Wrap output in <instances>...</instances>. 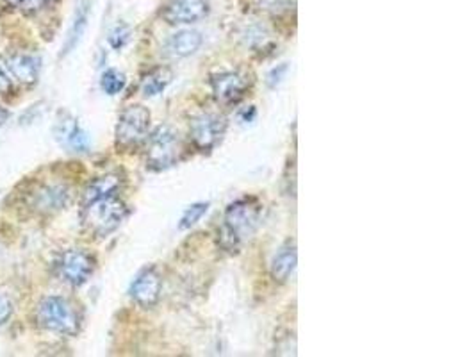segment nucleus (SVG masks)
<instances>
[{
	"label": "nucleus",
	"mask_w": 476,
	"mask_h": 357,
	"mask_svg": "<svg viewBox=\"0 0 476 357\" xmlns=\"http://www.w3.org/2000/svg\"><path fill=\"white\" fill-rule=\"evenodd\" d=\"M161 277L156 268L143 270L131 284L129 295L141 307H152L161 296Z\"/></svg>",
	"instance_id": "f8f14e48"
},
{
	"label": "nucleus",
	"mask_w": 476,
	"mask_h": 357,
	"mask_svg": "<svg viewBox=\"0 0 476 357\" xmlns=\"http://www.w3.org/2000/svg\"><path fill=\"white\" fill-rule=\"evenodd\" d=\"M56 138L65 145L70 152L85 154L90 150V138L88 133L79 126V122L72 117H67L58 122Z\"/></svg>",
	"instance_id": "ddd939ff"
},
{
	"label": "nucleus",
	"mask_w": 476,
	"mask_h": 357,
	"mask_svg": "<svg viewBox=\"0 0 476 357\" xmlns=\"http://www.w3.org/2000/svg\"><path fill=\"white\" fill-rule=\"evenodd\" d=\"M15 81L8 74L3 61H0V95H12L15 92Z\"/></svg>",
	"instance_id": "b1692460"
},
{
	"label": "nucleus",
	"mask_w": 476,
	"mask_h": 357,
	"mask_svg": "<svg viewBox=\"0 0 476 357\" xmlns=\"http://www.w3.org/2000/svg\"><path fill=\"white\" fill-rule=\"evenodd\" d=\"M36 321L42 329L65 336H76L81 329V316L76 305L65 296H45L40 300Z\"/></svg>",
	"instance_id": "7ed1b4c3"
},
{
	"label": "nucleus",
	"mask_w": 476,
	"mask_h": 357,
	"mask_svg": "<svg viewBox=\"0 0 476 357\" xmlns=\"http://www.w3.org/2000/svg\"><path fill=\"white\" fill-rule=\"evenodd\" d=\"M131 40V29L125 24H120L113 29V33L109 35V44L113 49L120 51L127 45V42Z\"/></svg>",
	"instance_id": "5701e85b"
},
{
	"label": "nucleus",
	"mask_w": 476,
	"mask_h": 357,
	"mask_svg": "<svg viewBox=\"0 0 476 357\" xmlns=\"http://www.w3.org/2000/svg\"><path fill=\"white\" fill-rule=\"evenodd\" d=\"M122 188V177L118 174H106L102 177H97L95 181H92L88 184V188L85 190L83 195V204L93 202L97 199H104V197H111V195H118Z\"/></svg>",
	"instance_id": "2eb2a0df"
},
{
	"label": "nucleus",
	"mask_w": 476,
	"mask_h": 357,
	"mask_svg": "<svg viewBox=\"0 0 476 357\" xmlns=\"http://www.w3.org/2000/svg\"><path fill=\"white\" fill-rule=\"evenodd\" d=\"M72 199L65 184H44L31 191L29 207L40 215H51L65 209Z\"/></svg>",
	"instance_id": "6e6552de"
},
{
	"label": "nucleus",
	"mask_w": 476,
	"mask_h": 357,
	"mask_svg": "<svg viewBox=\"0 0 476 357\" xmlns=\"http://www.w3.org/2000/svg\"><path fill=\"white\" fill-rule=\"evenodd\" d=\"M54 270L60 280L72 288H79L86 284L93 275L95 259L83 248H67L56 257Z\"/></svg>",
	"instance_id": "423d86ee"
},
{
	"label": "nucleus",
	"mask_w": 476,
	"mask_h": 357,
	"mask_svg": "<svg viewBox=\"0 0 476 357\" xmlns=\"http://www.w3.org/2000/svg\"><path fill=\"white\" fill-rule=\"evenodd\" d=\"M172 79H173V74L168 69L152 70L149 76H145L141 83V92L145 97H156L166 90Z\"/></svg>",
	"instance_id": "f3484780"
},
{
	"label": "nucleus",
	"mask_w": 476,
	"mask_h": 357,
	"mask_svg": "<svg viewBox=\"0 0 476 357\" xmlns=\"http://www.w3.org/2000/svg\"><path fill=\"white\" fill-rule=\"evenodd\" d=\"M150 111L143 106H129L122 111L117 126V147L124 150L136 149L149 138Z\"/></svg>",
	"instance_id": "20e7f679"
},
{
	"label": "nucleus",
	"mask_w": 476,
	"mask_h": 357,
	"mask_svg": "<svg viewBox=\"0 0 476 357\" xmlns=\"http://www.w3.org/2000/svg\"><path fill=\"white\" fill-rule=\"evenodd\" d=\"M261 216L262 206L255 199H239L230 204L220 231V245L229 252H238V248L257 232Z\"/></svg>",
	"instance_id": "f257e3e1"
},
{
	"label": "nucleus",
	"mask_w": 476,
	"mask_h": 357,
	"mask_svg": "<svg viewBox=\"0 0 476 357\" xmlns=\"http://www.w3.org/2000/svg\"><path fill=\"white\" fill-rule=\"evenodd\" d=\"M209 10V0H170L161 15L170 26H186L204 20Z\"/></svg>",
	"instance_id": "0eeeda50"
},
{
	"label": "nucleus",
	"mask_w": 476,
	"mask_h": 357,
	"mask_svg": "<svg viewBox=\"0 0 476 357\" xmlns=\"http://www.w3.org/2000/svg\"><path fill=\"white\" fill-rule=\"evenodd\" d=\"M202 42L204 38L198 31H179L168 40L166 51L175 58H188L202 47Z\"/></svg>",
	"instance_id": "dca6fc26"
},
{
	"label": "nucleus",
	"mask_w": 476,
	"mask_h": 357,
	"mask_svg": "<svg viewBox=\"0 0 476 357\" xmlns=\"http://www.w3.org/2000/svg\"><path fill=\"white\" fill-rule=\"evenodd\" d=\"M213 95L220 104H236L248 92V79L238 72H222L211 77Z\"/></svg>",
	"instance_id": "9b49d317"
},
{
	"label": "nucleus",
	"mask_w": 476,
	"mask_h": 357,
	"mask_svg": "<svg viewBox=\"0 0 476 357\" xmlns=\"http://www.w3.org/2000/svg\"><path fill=\"white\" fill-rule=\"evenodd\" d=\"M293 6L291 0H257V8L268 15H282Z\"/></svg>",
	"instance_id": "4be33fe9"
},
{
	"label": "nucleus",
	"mask_w": 476,
	"mask_h": 357,
	"mask_svg": "<svg viewBox=\"0 0 476 357\" xmlns=\"http://www.w3.org/2000/svg\"><path fill=\"white\" fill-rule=\"evenodd\" d=\"M3 65L6 67L8 74L12 76V79L15 81V85H22V86H33L38 83L40 77V60L33 54H24V53H13L8 56L0 58Z\"/></svg>",
	"instance_id": "1a4fd4ad"
},
{
	"label": "nucleus",
	"mask_w": 476,
	"mask_h": 357,
	"mask_svg": "<svg viewBox=\"0 0 476 357\" xmlns=\"http://www.w3.org/2000/svg\"><path fill=\"white\" fill-rule=\"evenodd\" d=\"M88 17H90V6H88V3L85 0V3L79 4V8L76 12V19H74L70 35H69L67 44H65V54H69L70 51H74L76 45L79 44V40L83 38V35L86 31V26H88Z\"/></svg>",
	"instance_id": "a211bd4d"
},
{
	"label": "nucleus",
	"mask_w": 476,
	"mask_h": 357,
	"mask_svg": "<svg viewBox=\"0 0 476 357\" xmlns=\"http://www.w3.org/2000/svg\"><path fill=\"white\" fill-rule=\"evenodd\" d=\"M179 136L168 126L157 127L147 142V166L154 172L172 168L179 161Z\"/></svg>",
	"instance_id": "39448f33"
},
{
	"label": "nucleus",
	"mask_w": 476,
	"mask_h": 357,
	"mask_svg": "<svg viewBox=\"0 0 476 357\" xmlns=\"http://www.w3.org/2000/svg\"><path fill=\"white\" fill-rule=\"evenodd\" d=\"M8 4L24 15H36L52 6L54 0H8Z\"/></svg>",
	"instance_id": "aec40b11"
},
{
	"label": "nucleus",
	"mask_w": 476,
	"mask_h": 357,
	"mask_svg": "<svg viewBox=\"0 0 476 357\" xmlns=\"http://www.w3.org/2000/svg\"><path fill=\"white\" fill-rule=\"evenodd\" d=\"M227 120L218 115H202L191 124V140L200 150H211L225 134Z\"/></svg>",
	"instance_id": "9d476101"
},
{
	"label": "nucleus",
	"mask_w": 476,
	"mask_h": 357,
	"mask_svg": "<svg viewBox=\"0 0 476 357\" xmlns=\"http://www.w3.org/2000/svg\"><path fill=\"white\" fill-rule=\"evenodd\" d=\"M127 213V206L118 195L97 199L93 202L85 204L83 225L90 234L97 238H106L122 225Z\"/></svg>",
	"instance_id": "f03ea898"
},
{
	"label": "nucleus",
	"mask_w": 476,
	"mask_h": 357,
	"mask_svg": "<svg viewBox=\"0 0 476 357\" xmlns=\"http://www.w3.org/2000/svg\"><path fill=\"white\" fill-rule=\"evenodd\" d=\"M8 118H10V111L6 108L0 106V127H3L8 122Z\"/></svg>",
	"instance_id": "a878e982"
},
{
	"label": "nucleus",
	"mask_w": 476,
	"mask_h": 357,
	"mask_svg": "<svg viewBox=\"0 0 476 357\" xmlns=\"http://www.w3.org/2000/svg\"><path fill=\"white\" fill-rule=\"evenodd\" d=\"M298 254H296V245L294 241H287L286 245L280 247V250L275 254L271 261V277L277 282H287L296 268Z\"/></svg>",
	"instance_id": "4468645a"
},
{
	"label": "nucleus",
	"mask_w": 476,
	"mask_h": 357,
	"mask_svg": "<svg viewBox=\"0 0 476 357\" xmlns=\"http://www.w3.org/2000/svg\"><path fill=\"white\" fill-rule=\"evenodd\" d=\"M209 211V204L207 202H198V204H193L186 209V213L182 215L181 218V223L179 227L181 229H190L193 225H197L200 222V218Z\"/></svg>",
	"instance_id": "412c9836"
},
{
	"label": "nucleus",
	"mask_w": 476,
	"mask_h": 357,
	"mask_svg": "<svg viewBox=\"0 0 476 357\" xmlns=\"http://www.w3.org/2000/svg\"><path fill=\"white\" fill-rule=\"evenodd\" d=\"M13 314V304L8 296L0 295V325H4Z\"/></svg>",
	"instance_id": "393cba45"
},
{
	"label": "nucleus",
	"mask_w": 476,
	"mask_h": 357,
	"mask_svg": "<svg viewBox=\"0 0 476 357\" xmlns=\"http://www.w3.org/2000/svg\"><path fill=\"white\" fill-rule=\"evenodd\" d=\"M101 86L104 90V93L108 95H118L124 88H125V76L115 69H109L102 74V79H101Z\"/></svg>",
	"instance_id": "6ab92c4d"
},
{
	"label": "nucleus",
	"mask_w": 476,
	"mask_h": 357,
	"mask_svg": "<svg viewBox=\"0 0 476 357\" xmlns=\"http://www.w3.org/2000/svg\"><path fill=\"white\" fill-rule=\"evenodd\" d=\"M243 118H245V122H250V120H254V118H255V110H254V108H250V115H248V111H245V113H243Z\"/></svg>",
	"instance_id": "bb28decb"
}]
</instances>
